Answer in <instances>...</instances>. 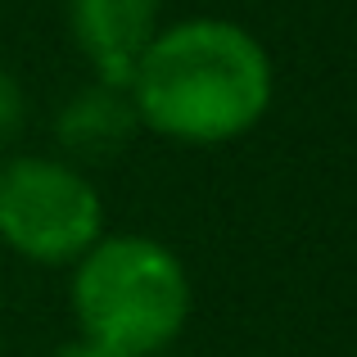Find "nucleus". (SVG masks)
<instances>
[{
	"label": "nucleus",
	"mask_w": 357,
	"mask_h": 357,
	"mask_svg": "<svg viewBox=\"0 0 357 357\" xmlns=\"http://www.w3.org/2000/svg\"><path fill=\"white\" fill-rule=\"evenodd\" d=\"M131 109L158 136L222 145L253 131L271 105V59L262 41L227 18L158 27L131 73Z\"/></svg>",
	"instance_id": "obj_1"
},
{
	"label": "nucleus",
	"mask_w": 357,
	"mask_h": 357,
	"mask_svg": "<svg viewBox=\"0 0 357 357\" xmlns=\"http://www.w3.org/2000/svg\"><path fill=\"white\" fill-rule=\"evenodd\" d=\"M68 27L105 86L127 91L158 36V0H68Z\"/></svg>",
	"instance_id": "obj_4"
},
{
	"label": "nucleus",
	"mask_w": 357,
	"mask_h": 357,
	"mask_svg": "<svg viewBox=\"0 0 357 357\" xmlns=\"http://www.w3.org/2000/svg\"><path fill=\"white\" fill-rule=\"evenodd\" d=\"M82 340L122 357H158L190 317V276L149 236H100L73 271Z\"/></svg>",
	"instance_id": "obj_2"
},
{
	"label": "nucleus",
	"mask_w": 357,
	"mask_h": 357,
	"mask_svg": "<svg viewBox=\"0 0 357 357\" xmlns=\"http://www.w3.org/2000/svg\"><path fill=\"white\" fill-rule=\"evenodd\" d=\"M136 109H131V96L118 86H91L73 100L68 109H59V140L73 149V154H109L122 140L136 131Z\"/></svg>",
	"instance_id": "obj_5"
},
{
	"label": "nucleus",
	"mask_w": 357,
	"mask_h": 357,
	"mask_svg": "<svg viewBox=\"0 0 357 357\" xmlns=\"http://www.w3.org/2000/svg\"><path fill=\"white\" fill-rule=\"evenodd\" d=\"M59 357H122V353L105 349V344H91V340H77V344H68Z\"/></svg>",
	"instance_id": "obj_7"
},
{
	"label": "nucleus",
	"mask_w": 357,
	"mask_h": 357,
	"mask_svg": "<svg viewBox=\"0 0 357 357\" xmlns=\"http://www.w3.org/2000/svg\"><path fill=\"white\" fill-rule=\"evenodd\" d=\"M23 127V86L14 82V73L0 68V145Z\"/></svg>",
	"instance_id": "obj_6"
},
{
	"label": "nucleus",
	"mask_w": 357,
	"mask_h": 357,
	"mask_svg": "<svg viewBox=\"0 0 357 357\" xmlns=\"http://www.w3.org/2000/svg\"><path fill=\"white\" fill-rule=\"evenodd\" d=\"M105 236L100 190L63 158L18 154L0 163V240L27 262L63 267Z\"/></svg>",
	"instance_id": "obj_3"
}]
</instances>
